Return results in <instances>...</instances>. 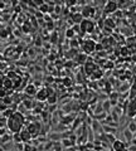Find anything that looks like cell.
I'll return each instance as SVG.
<instances>
[{"label": "cell", "instance_id": "603a6c76", "mask_svg": "<svg viewBox=\"0 0 136 151\" xmlns=\"http://www.w3.org/2000/svg\"><path fill=\"white\" fill-rule=\"evenodd\" d=\"M13 141V135H10V133H6V135L1 136V145L6 144V142H10Z\"/></svg>", "mask_w": 136, "mask_h": 151}, {"label": "cell", "instance_id": "ee69618b", "mask_svg": "<svg viewBox=\"0 0 136 151\" xmlns=\"http://www.w3.org/2000/svg\"><path fill=\"white\" fill-rule=\"evenodd\" d=\"M112 67H113V63H111V62L106 63V68H112Z\"/></svg>", "mask_w": 136, "mask_h": 151}, {"label": "cell", "instance_id": "9a60e30c", "mask_svg": "<svg viewBox=\"0 0 136 151\" xmlns=\"http://www.w3.org/2000/svg\"><path fill=\"white\" fill-rule=\"evenodd\" d=\"M3 87L4 88H6V90H9V88H11V87H14V82H11L10 81V78H4V74H3Z\"/></svg>", "mask_w": 136, "mask_h": 151}, {"label": "cell", "instance_id": "30bf717a", "mask_svg": "<svg viewBox=\"0 0 136 151\" xmlns=\"http://www.w3.org/2000/svg\"><path fill=\"white\" fill-rule=\"evenodd\" d=\"M72 20H73V23H76V24H81L84 20V16L82 13H73V14H72Z\"/></svg>", "mask_w": 136, "mask_h": 151}, {"label": "cell", "instance_id": "9c48e42d", "mask_svg": "<svg viewBox=\"0 0 136 151\" xmlns=\"http://www.w3.org/2000/svg\"><path fill=\"white\" fill-rule=\"evenodd\" d=\"M122 133H124V137L127 140V145H130L131 142H132L134 137H135V133L131 132L129 128H125V130H124V132H122Z\"/></svg>", "mask_w": 136, "mask_h": 151}, {"label": "cell", "instance_id": "60d3db41", "mask_svg": "<svg viewBox=\"0 0 136 151\" xmlns=\"http://www.w3.org/2000/svg\"><path fill=\"white\" fill-rule=\"evenodd\" d=\"M20 81H22V79H20V77L15 78V79H14V87H18V86L20 85Z\"/></svg>", "mask_w": 136, "mask_h": 151}, {"label": "cell", "instance_id": "ffe728a7", "mask_svg": "<svg viewBox=\"0 0 136 151\" xmlns=\"http://www.w3.org/2000/svg\"><path fill=\"white\" fill-rule=\"evenodd\" d=\"M14 146H15L14 141H10V142H6V144L1 145V149H3L4 151H11V150H13V147H14Z\"/></svg>", "mask_w": 136, "mask_h": 151}, {"label": "cell", "instance_id": "e0dca14e", "mask_svg": "<svg viewBox=\"0 0 136 151\" xmlns=\"http://www.w3.org/2000/svg\"><path fill=\"white\" fill-rule=\"evenodd\" d=\"M66 137V135H62V133H59V132H52V133H49V138H52V140L54 141V140H62V138H64Z\"/></svg>", "mask_w": 136, "mask_h": 151}, {"label": "cell", "instance_id": "f35d334b", "mask_svg": "<svg viewBox=\"0 0 136 151\" xmlns=\"http://www.w3.org/2000/svg\"><path fill=\"white\" fill-rule=\"evenodd\" d=\"M57 39H58V34H57V33H53L52 38H50V42H52V43H56Z\"/></svg>", "mask_w": 136, "mask_h": 151}, {"label": "cell", "instance_id": "8fae6325", "mask_svg": "<svg viewBox=\"0 0 136 151\" xmlns=\"http://www.w3.org/2000/svg\"><path fill=\"white\" fill-rule=\"evenodd\" d=\"M117 9V3L116 1H107L105 6V11L106 13H112Z\"/></svg>", "mask_w": 136, "mask_h": 151}, {"label": "cell", "instance_id": "3957f363", "mask_svg": "<svg viewBox=\"0 0 136 151\" xmlns=\"http://www.w3.org/2000/svg\"><path fill=\"white\" fill-rule=\"evenodd\" d=\"M82 49H83V52L86 54H90V53H92V52H95V50H96V43L93 40L88 39L86 42H83Z\"/></svg>", "mask_w": 136, "mask_h": 151}, {"label": "cell", "instance_id": "d590c367", "mask_svg": "<svg viewBox=\"0 0 136 151\" xmlns=\"http://www.w3.org/2000/svg\"><path fill=\"white\" fill-rule=\"evenodd\" d=\"M101 76H102L101 71H95V72H93V74H92V78H100Z\"/></svg>", "mask_w": 136, "mask_h": 151}, {"label": "cell", "instance_id": "7402d4cb", "mask_svg": "<svg viewBox=\"0 0 136 151\" xmlns=\"http://www.w3.org/2000/svg\"><path fill=\"white\" fill-rule=\"evenodd\" d=\"M13 141H14V144H22L23 140H22V136H20V132L13 133ZM23 144H24V142H23Z\"/></svg>", "mask_w": 136, "mask_h": 151}, {"label": "cell", "instance_id": "e575fe53", "mask_svg": "<svg viewBox=\"0 0 136 151\" xmlns=\"http://www.w3.org/2000/svg\"><path fill=\"white\" fill-rule=\"evenodd\" d=\"M78 45H79V43H78V40H76V39H73L71 42V48L72 49H77L78 48Z\"/></svg>", "mask_w": 136, "mask_h": 151}, {"label": "cell", "instance_id": "83f0119b", "mask_svg": "<svg viewBox=\"0 0 136 151\" xmlns=\"http://www.w3.org/2000/svg\"><path fill=\"white\" fill-rule=\"evenodd\" d=\"M111 101H105L103 103H102V107H103V111L106 112V111H108L110 108H111Z\"/></svg>", "mask_w": 136, "mask_h": 151}, {"label": "cell", "instance_id": "5b68a950", "mask_svg": "<svg viewBox=\"0 0 136 151\" xmlns=\"http://www.w3.org/2000/svg\"><path fill=\"white\" fill-rule=\"evenodd\" d=\"M127 116L131 117V119L136 117V98H134L132 102H130L129 106H127Z\"/></svg>", "mask_w": 136, "mask_h": 151}, {"label": "cell", "instance_id": "5bb4252c", "mask_svg": "<svg viewBox=\"0 0 136 151\" xmlns=\"http://www.w3.org/2000/svg\"><path fill=\"white\" fill-rule=\"evenodd\" d=\"M15 112H16V111L14 110V108H9V107H8L5 111H4V112H1V117H5V119H8V120H9L10 117H11L13 115H14Z\"/></svg>", "mask_w": 136, "mask_h": 151}, {"label": "cell", "instance_id": "ac0fdd59", "mask_svg": "<svg viewBox=\"0 0 136 151\" xmlns=\"http://www.w3.org/2000/svg\"><path fill=\"white\" fill-rule=\"evenodd\" d=\"M22 103L24 104V107L27 108V110H30V108L35 107V102H33V101H30V99H24Z\"/></svg>", "mask_w": 136, "mask_h": 151}, {"label": "cell", "instance_id": "1f68e13d", "mask_svg": "<svg viewBox=\"0 0 136 151\" xmlns=\"http://www.w3.org/2000/svg\"><path fill=\"white\" fill-rule=\"evenodd\" d=\"M106 27H107V25H108V27L110 28H115V23H113V19H111V18H107V19H106Z\"/></svg>", "mask_w": 136, "mask_h": 151}, {"label": "cell", "instance_id": "484cf974", "mask_svg": "<svg viewBox=\"0 0 136 151\" xmlns=\"http://www.w3.org/2000/svg\"><path fill=\"white\" fill-rule=\"evenodd\" d=\"M127 128H129L132 133H136V121H131L129 123V126H127Z\"/></svg>", "mask_w": 136, "mask_h": 151}, {"label": "cell", "instance_id": "74e56055", "mask_svg": "<svg viewBox=\"0 0 136 151\" xmlns=\"http://www.w3.org/2000/svg\"><path fill=\"white\" fill-rule=\"evenodd\" d=\"M24 146H25V144H23V142L22 144H15V147L19 151H24Z\"/></svg>", "mask_w": 136, "mask_h": 151}, {"label": "cell", "instance_id": "8992f818", "mask_svg": "<svg viewBox=\"0 0 136 151\" xmlns=\"http://www.w3.org/2000/svg\"><path fill=\"white\" fill-rule=\"evenodd\" d=\"M20 136H22V140H23L24 144H29V141H30L32 137H33V135L29 132V130L27 127H24L22 131H20Z\"/></svg>", "mask_w": 136, "mask_h": 151}, {"label": "cell", "instance_id": "d4e9b609", "mask_svg": "<svg viewBox=\"0 0 136 151\" xmlns=\"http://www.w3.org/2000/svg\"><path fill=\"white\" fill-rule=\"evenodd\" d=\"M13 102H14V101H13V97L11 96H6V97H4V98H1V103L3 104H11Z\"/></svg>", "mask_w": 136, "mask_h": 151}, {"label": "cell", "instance_id": "8d00e7d4", "mask_svg": "<svg viewBox=\"0 0 136 151\" xmlns=\"http://www.w3.org/2000/svg\"><path fill=\"white\" fill-rule=\"evenodd\" d=\"M129 52H130V50H129V48H127V47H124V48H121V54H122V56H127V54H129Z\"/></svg>", "mask_w": 136, "mask_h": 151}, {"label": "cell", "instance_id": "f6af8a7d", "mask_svg": "<svg viewBox=\"0 0 136 151\" xmlns=\"http://www.w3.org/2000/svg\"><path fill=\"white\" fill-rule=\"evenodd\" d=\"M54 10H56V13H59V11H61V8L56 5V9H54Z\"/></svg>", "mask_w": 136, "mask_h": 151}, {"label": "cell", "instance_id": "6da1fadb", "mask_svg": "<svg viewBox=\"0 0 136 151\" xmlns=\"http://www.w3.org/2000/svg\"><path fill=\"white\" fill-rule=\"evenodd\" d=\"M25 122V116L23 112L16 111L9 120H8V130L11 133H18L23 130V125Z\"/></svg>", "mask_w": 136, "mask_h": 151}, {"label": "cell", "instance_id": "277c9868", "mask_svg": "<svg viewBox=\"0 0 136 151\" xmlns=\"http://www.w3.org/2000/svg\"><path fill=\"white\" fill-rule=\"evenodd\" d=\"M127 146L129 145H126V142H124L122 140H117L112 144V150L113 151H125L127 149Z\"/></svg>", "mask_w": 136, "mask_h": 151}, {"label": "cell", "instance_id": "f546056e", "mask_svg": "<svg viewBox=\"0 0 136 151\" xmlns=\"http://www.w3.org/2000/svg\"><path fill=\"white\" fill-rule=\"evenodd\" d=\"M105 135H106V138H107V140L111 142V144H113V142L117 140V138L113 136V133H105Z\"/></svg>", "mask_w": 136, "mask_h": 151}, {"label": "cell", "instance_id": "d6a6232c", "mask_svg": "<svg viewBox=\"0 0 136 151\" xmlns=\"http://www.w3.org/2000/svg\"><path fill=\"white\" fill-rule=\"evenodd\" d=\"M47 102H48V103H56V102H57V96H56V95L49 96L48 99H47Z\"/></svg>", "mask_w": 136, "mask_h": 151}, {"label": "cell", "instance_id": "681fc988", "mask_svg": "<svg viewBox=\"0 0 136 151\" xmlns=\"http://www.w3.org/2000/svg\"><path fill=\"white\" fill-rule=\"evenodd\" d=\"M11 151H14V150H11Z\"/></svg>", "mask_w": 136, "mask_h": 151}, {"label": "cell", "instance_id": "836d02e7", "mask_svg": "<svg viewBox=\"0 0 136 151\" xmlns=\"http://www.w3.org/2000/svg\"><path fill=\"white\" fill-rule=\"evenodd\" d=\"M48 9H49V8H48V3H44L42 6H39V10L42 13H47V11H48Z\"/></svg>", "mask_w": 136, "mask_h": 151}, {"label": "cell", "instance_id": "cb8c5ba5", "mask_svg": "<svg viewBox=\"0 0 136 151\" xmlns=\"http://www.w3.org/2000/svg\"><path fill=\"white\" fill-rule=\"evenodd\" d=\"M66 37L67 38H74L76 37V32H74V29L73 28H67V30H66Z\"/></svg>", "mask_w": 136, "mask_h": 151}, {"label": "cell", "instance_id": "b9f144b4", "mask_svg": "<svg viewBox=\"0 0 136 151\" xmlns=\"http://www.w3.org/2000/svg\"><path fill=\"white\" fill-rule=\"evenodd\" d=\"M102 49H103V45H102V43L96 44V50H102Z\"/></svg>", "mask_w": 136, "mask_h": 151}, {"label": "cell", "instance_id": "44dd1931", "mask_svg": "<svg viewBox=\"0 0 136 151\" xmlns=\"http://www.w3.org/2000/svg\"><path fill=\"white\" fill-rule=\"evenodd\" d=\"M103 132L106 133H116V128L110 125H103Z\"/></svg>", "mask_w": 136, "mask_h": 151}, {"label": "cell", "instance_id": "7a4b0ae2", "mask_svg": "<svg viewBox=\"0 0 136 151\" xmlns=\"http://www.w3.org/2000/svg\"><path fill=\"white\" fill-rule=\"evenodd\" d=\"M79 27H81V32L82 33H92L93 29H95V23L90 19H84L79 24Z\"/></svg>", "mask_w": 136, "mask_h": 151}, {"label": "cell", "instance_id": "52a82bcc", "mask_svg": "<svg viewBox=\"0 0 136 151\" xmlns=\"http://www.w3.org/2000/svg\"><path fill=\"white\" fill-rule=\"evenodd\" d=\"M37 99L39 101V102H43V101H47L48 99V91L44 90V88H42L40 91H38V93H37Z\"/></svg>", "mask_w": 136, "mask_h": 151}, {"label": "cell", "instance_id": "2e32d148", "mask_svg": "<svg viewBox=\"0 0 136 151\" xmlns=\"http://www.w3.org/2000/svg\"><path fill=\"white\" fill-rule=\"evenodd\" d=\"M62 146H63V147H67V149L74 147V142L71 141L69 138H63V140H62Z\"/></svg>", "mask_w": 136, "mask_h": 151}, {"label": "cell", "instance_id": "4fadbf2b", "mask_svg": "<svg viewBox=\"0 0 136 151\" xmlns=\"http://www.w3.org/2000/svg\"><path fill=\"white\" fill-rule=\"evenodd\" d=\"M25 93H27V96H34L38 93V91H37V88L34 85H28L27 87H25Z\"/></svg>", "mask_w": 136, "mask_h": 151}, {"label": "cell", "instance_id": "7dc6e473", "mask_svg": "<svg viewBox=\"0 0 136 151\" xmlns=\"http://www.w3.org/2000/svg\"><path fill=\"white\" fill-rule=\"evenodd\" d=\"M132 61H134V62H136V56H134V57H132Z\"/></svg>", "mask_w": 136, "mask_h": 151}, {"label": "cell", "instance_id": "bcb514c9", "mask_svg": "<svg viewBox=\"0 0 136 151\" xmlns=\"http://www.w3.org/2000/svg\"><path fill=\"white\" fill-rule=\"evenodd\" d=\"M35 15L38 16V18H42V16H43V15H42V13H35Z\"/></svg>", "mask_w": 136, "mask_h": 151}, {"label": "cell", "instance_id": "7bdbcfd3", "mask_svg": "<svg viewBox=\"0 0 136 151\" xmlns=\"http://www.w3.org/2000/svg\"><path fill=\"white\" fill-rule=\"evenodd\" d=\"M127 149H129V151H136V146H135V145H131V146H129Z\"/></svg>", "mask_w": 136, "mask_h": 151}, {"label": "cell", "instance_id": "4dcf8cb0", "mask_svg": "<svg viewBox=\"0 0 136 151\" xmlns=\"http://www.w3.org/2000/svg\"><path fill=\"white\" fill-rule=\"evenodd\" d=\"M24 151H37V149H35V146H34V145L25 144V146H24Z\"/></svg>", "mask_w": 136, "mask_h": 151}, {"label": "cell", "instance_id": "ab89813d", "mask_svg": "<svg viewBox=\"0 0 136 151\" xmlns=\"http://www.w3.org/2000/svg\"><path fill=\"white\" fill-rule=\"evenodd\" d=\"M5 125L8 126V119H5V117H1V127H5Z\"/></svg>", "mask_w": 136, "mask_h": 151}, {"label": "cell", "instance_id": "ba28073f", "mask_svg": "<svg viewBox=\"0 0 136 151\" xmlns=\"http://www.w3.org/2000/svg\"><path fill=\"white\" fill-rule=\"evenodd\" d=\"M82 14L84 16V19H88L90 16H92L93 14H95V9H93L91 5H87V6H84L82 9Z\"/></svg>", "mask_w": 136, "mask_h": 151}, {"label": "cell", "instance_id": "f1b7e54d", "mask_svg": "<svg viewBox=\"0 0 136 151\" xmlns=\"http://www.w3.org/2000/svg\"><path fill=\"white\" fill-rule=\"evenodd\" d=\"M131 93L129 95V97L130 98H136V83H134L132 85V88H131Z\"/></svg>", "mask_w": 136, "mask_h": 151}, {"label": "cell", "instance_id": "7c38bea8", "mask_svg": "<svg viewBox=\"0 0 136 151\" xmlns=\"http://www.w3.org/2000/svg\"><path fill=\"white\" fill-rule=\"evenodd\" d=\"M92 127L96 133H103V125H101L100 121H92Z\"/></svg>", "mask_w": 136, "mask_h": 151}, {"label": "cell", "instance_id": "c3c4849f", "mask_svg": "<svg viewBox=\"0 0 136 151\" xmlns=\"http://www.w3.org/2000/svg\"><path fill=\"white\" fill-rule=\"evenodd\" d=\"M135 136H136V133H135Z\"/></svg>", "mask_w": 136, "mask_h": 151}, {"label": "cell", "instance_id": "d6986e66", "mask_svg": "<svg viewBox=\"0 0 136 151\" xmlns=\"http://www.w3.org/2000/svg\"><path fill=\"white\" fill-rule=\"evenodd\" d=\"M86 71L88 73H93L96 71V64L93 62H87L86 63Z\"/></svg>", "mask_w": 136, "mask_h": 151}, {"label": "cell", "instance_id": "4316f807", "mask_svg": "<svg viewBox=\"0 0 136 151\" xmlns=\"http://www.w3.org/2000/svg\"><path fill=\"white\" fill-rule=\"evenodd\" d=\"M86 59H87L86 54H77V57H76V61H77L78 63H83Z\"/></svg>", "mask_w": 136, "mask_h": 151}]
</instances>
